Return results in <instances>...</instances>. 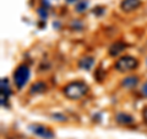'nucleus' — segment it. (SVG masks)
I'll return each instance as SVG.
<instances>
[{"label":"nucleus","mask_w":147,"mask_h":139,"mask_svg":"<svg viewBox=\"0 0 147 139\" xmlns=\"http://www.w3.org/2000/svg\"><path fill=\"white\" fill-rule=\"evenodd\" d=\"M141 92H142V95H145L147 97V81L145 82L144 85H142V89H141Z\"/></svg>","instance_id":"4468645a"},{"label":"nucleus","mask_w":147,"mask_h":139,"mask_svg":"<svg viewBox=\"0 0 147 139\" xmlns=\"http://www.w3.org/2000/svg\"><path fill=\"white\" fill-rule=\"evenodd\" d=\"M30 131L37 137H40L43 139H53L54 138V132L50 131L48 127L42 126V124H31Z\"/></svg>","instance_id":"20e7f679"},{"label":"nucleus","mask_w":147,"mask_h":139,"mask_svg":"<svg viewBox=\"0 0 147 139\" xmlns=\"http://www.w3.org/2000/svg\"><path fill=\"white\" fill-rule=\"evenodd\" d=\"M66 1H67L69 4H71V3H75V1H76V0H66Z\"/></svg>","instance_id":"dca6fc26"},{"label":"nucleus","mask_w":147,"mask_h":139,"mask_svg":"<svg viewBox=\"0 0 147 139\" xmlns=\"http://www.w3.org/2000/svg\"><path fill=\"white\" fill-rule=\"evenodd\" d=\"M139 65V62L135 57H131V55H124V57L119 58L117 63H115V69L120 73H126L130 70H134Z\"/></svg>","instance_id":"7ed1b4c3"},{"label":"nucleus","mask_w":147,"mask_h":139,"mask_svg":"<svg viewBox=\"0 0 147 139\" xmlns=\"http://www.w3.org/2000/svg\"><path fill=\"white\" fill-rule=\"evenodd\" d=\"M142 116H144L145 121L147 122V107H145V110H144V112H142Z\"/></svg>","instance_id":"2eb2a0df"},{"label":"nucleus","mask_w":147,"mask_h":139,"mask_svg":"<svg viewBox=\"0 0 147 139\" xmlns=\"http://www.w3.org/2000/svg\"><path fill=\"white\" fill-rule=\"evenodd\" d=\"M93 65H94L93 57H84L82 59H80V62H79V68L82 69V70H91Z\"/></svg>","instance_id":"423d86ee"},{"label":"nucleus","mask_w":147,"mask_h":139,"mask_svg":"<svg viewBox=\"0 0 147 139\" xmlns=\"http://www.w3.org/2000/svg\"><path fill=\"white\" fill-rule=\"evenodd\" d=\"M140 5H141V0H123L120 4V7L123 11L130 12V11L136 10Z\"/></svg>","instance_id":"39448f33"},{"label":"nucleus","mask_w":147,"mask_h":139,"mask_svg":"<svg viewBox=\"0 0 147 139\" xmlns=\"http://www.w3.org/2000/svg\"><path fill=\"white\" fill-rule=\"evenodd\" d=\"M45 90H47V85L43 81H37L31 86L30 92L31 94H40V92H44Z\"/></svg>","instance_id":"9b49d317"},{"label":"nucleus","mask_w":147,"mask_h":139,"mask_svg":"<svg viewBox=\"0 0 147 139\" xmlns=\"http://www.w3.org/2000/svg\"><path fill=\"white\" fill-rule=\"evenodd\" d=\"M125 43L123 42H115L113 43L112 46L109 47V54L112 55V57H117V55H119L124 49H125Z\"/></svg>","instance_id":"0eeeda50"},{"label":"nucleus","mask_w":147,"mask_h":139,"mask_svg":"<svg viewBox=\"0 0 147 139\" xmlns=\"http://www.w3.org/2000/svg\"><path fill=\"white\" fill-rule=\"evenodd\" d=\"M115 121L120 124H131L134 122V117L131 114H127V113H124V112H119L117 116H115Z\"/></svg>","instance_id":"6e6552de"},{"label":"nucleus","mask_w":147,"mask_h":139,"mask_svg":"<svg viewBox=\"0 0 147 139\" xmlns=\"http://www.w3.org/2000/svg\"><path fill=\"white\" fill-rule=\"evenodd\" d=\"M146 64H147V61H146Z\"/></svg>","instance_id":"f3484780"},{"label":"nucleus","mask_w":147,"mask_h":139,"mask_svg":"<svg viewBox=\"0 0 147 139\" xmlns=\"http://www.w3.org/2000/svg\"><path fill=\"white\" fill-rule=\"evenodd\" d=\"M38 14H39V16L42 17L43 20H44V18H47V16H48V14H47V11H45V9H42V7L38 9Z\"/></svg>","instance_id":"ddd939ff"},{"label":"nucleus","mask_w":147,"mask_h":139,"mask_svg":"<svg viewBox=\"0 0 147 139\" xmlns=\"http://www.w3.org/2000/svg\"><path fill=\"white\" fill-rule=\"evenodd\" d=\"M87 5H88V1H87V0L80 1L79 4H77V6H76V11L77 12H84L86 9H87Z\"/></svg>","instance_id":"f8f14e48"},{"label":"nucleus","mask_w":147,"mask_h":139,"mask_svg":"<svg viewBox=\"0 0 147 139\" xmlns=\"http://www.w3.org/2000/svg\"><path fill=\"white\" fill-rule=\"evenodd\" d=\"M30 76H31V72L27 65L21 64V65L17 67V69L13 72V82H15V85L18 90H21L27 84Z\"/></svg>","instance_id":"f03ea898"},{"label":"nucleus","mask_w":147,"mask_h":139,"mask_svg":"<svg viewBox=\"0 0 147 139\" xmlns=\"http://www.w3.org/2000/svg\"><path fill=\"white\" fill-rule=\"evenodd\" d=\"M64 95L70 100H80L82 99L87 92H88V86L84 81H72L66 86H64Z\"/></svg>","instance_id":"f257e3e1"},{"label":"nucleus","mask_w":147,"mask_h":139,"mask_svg":"<svg viewBox=\"0 0 147 139\" xmlns=\"http://www.w3.org/2000/svg\"><path fill=\"white\" fill-rule=\"evenodd\" d=\"M11 94L10 86H9L7 79H1V102H4V100L7 101L9 95Z\"/></svg>","instance_id":"1a4fd4ad"},{"label":"nucleus","mask_w":147,"mask_h":139,"mask_svg":"<svg viewBox=\"0 0 147 139\" xmlns=\"http://www.w3.org/2000/svg\"><path fill=\"white\" fill-rule=\"evenodd\" d=\"M139 82V78L137 76H126L124 80L121 81V85L125 87V89H134Z\"/></svg>","instance_id":"9d476101"}]
</instances>
